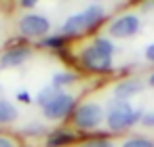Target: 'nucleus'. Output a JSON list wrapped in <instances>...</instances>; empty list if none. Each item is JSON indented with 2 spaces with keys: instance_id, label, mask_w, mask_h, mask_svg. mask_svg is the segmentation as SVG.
Instances as JSON below:
<instances>
[{
  "instance_id": "12",
  "label": "nucleus",
  "mask_w": 154,
  "mask_h": 147,
  "mask_svg": "<svg viewBox=\"0 0 154 147\" xmlns=\"http://www.w3.org/2000/svg\"><path fill=\"white\" fill-rule=\"evenodd\" d=\"M120 147H154V139L143 137V134H133V137L125 139Z\"/></svg>"
},
{
  "instance_id": "10",
  "label": "nucleus",
  "mask_w": 154,
  "mask_h": 147,
  "mask_svg": "<svg viewBox=\"0 0 154 147\" xmlns=\"http://www.w3.org/2000/svg\"><path fill=\"white\" fill-rule=\"evenodd\" d=\"M85 32H87V23H85L82 13H76V15L68 17V19L63 21V25H61V36H66V38L80 36V34H85Z\"/></svg>"
},
{
  "instance_id": "15",
  "label": "nucleus",
  "mask_w": 154,
  "mask_h": 147,
  "mask_svg": "<svg viewBox=\"0 0 154 147\" xmlns=\"http://www.w3.org/2000/svg\"><path fill=\"white\" fill-rule=\"evenodd\" d=\"M80 147H116V145H114L112 139H108V137H99V139H89V141H85Z\"/></svg>"
},
{
  "instance_id": "5",
  "label": "nucleus",
  "mask_w": 154,
  "mask_h": 147,
  "mask_svg": "<svg viewBox=\"0 0 154 147\" xmlns=\"http://www.w3.org/2000/svg\"><path fill=\"white\" fill-rule=\"evenodd\" d=\"M76 97L74 95H68V93H57L55 95V99H51L45 107H42V111H45V116L49 118V120H63V118H68L72 111H76Z\"/></svg>"
},
{
  "instance_id": "23",
  "label": "nucleus",
  "mask_w": 154,
  "mask_h": 147,
  "mask_svg": "<svg viewBox=\"0 0 154 147\" xmlns=\"http://www.w3.org/2000/svg\"><path fill=\"white\" fill-rule=\"evenodd\" d=\"M95 2H106V0H95Z\"/></svg>"
},
{
  "instance_id": "13",
  "label": "nucleus",
  "mask_w": 154,
  "mask_h": 147,
  "mask_svg": "<svg viewBox=\"0 0 154 147\" xmlns=\"http://www.w3.org/2000/svg\"><path fill=\"white\" fill-rule=\"evenodd\" d=\"M17 118V107L9 101H0V124H9Z\"/></svg>"
},
{
  "instance_id": "7",
  "label": "nucleus",
  "mask_w": 154,
  "mask_h": 147,
  "mask_svg": "<svg viewBox=\"0 0 154 147\" xmlns=\"http://www.w3.org/2000/svg\"><path fill=\"white\" fill-rule=\"evenodd\" d=\"M141 90H143V82L139 78H127V80H120L114 84L112 95H114V101H131Z\"/></svg>"
},
{
  "instance_id": "1",
  "label": "nucleus",
  "mask_w": 154,
  "mask_h": 147,
  "mask_svg": "<svg viewBox=\"0 0 154 147\" xmlns=\"http://www.w3.org/2000/svg\"><path fill=\"white\" fill-rule=\"evenodd\" d=\"M114 42L106 36H95L89 46L80 51V63L93 74H110L114 67Z\"/></svg>"
},
{
  "instance_id": "18",
  "label": "nucleus",
  "mask_w": 154,
  "mask_h": 147,
  "mask_svg": "<svg viewBox=\"0 0 154 147\" xmlns=\"http://www.w3.org/2000/svg\"><path fill=\"white\" fill-rule=\"evenodd\" d=\"M141 126H146V128H154V111L143 113V118H141Z\"/></svg>"
},
{
  "instance_id": "6",
  "label": "nucleus",
  "mask_w": 154,
  "mask_h": 147,
  "mask_svg": "<svg viewBox=\"0 0 154 147\" xmlns=\"http://www.w3.org/2000/svg\"><path fill=\"white\" fill-rule=\"evenodd\" d=\"M49 30H51V21H49V17H45V15L32 13V15L21 17V21H19V32H21L23 36H28V38L47 36Z\"/></svg>"
},
{
  "instance_id": "24",
  "label": "nucleus",
  "mask_w": 154,
  "mask_h": 147,
  "mask_svg": "<svg viewBox=\"0 0 154 147\" xmlns=\"http://www.w3.org/2000/svg\"><path fill=\"white\" fill-rule=\"evenodd\" d=\"M152 4H154V0H152Z\"/></svg>"
},
{
  "instance_id": "17",
  "label": "nucleus",
  "mask_w": 154,
  "mask_h": 147,
  "mask_svg": "<svg viewBox=\"0 0 154 147\" xmlns=\"http://www.w3.org/2000/svg\"><path fill=\"white\" fill-rule=\"evenodd\" d=\"M66 36H49L42 40V46H51V49H57V46H63L66 44Z\"/></svg>"
},
{
  "instance_id": "2",
  "label": "nucleus",
  "mask_w": 154,
  "mask_h": 147,
  "mask_svg": "<svg viewBox=\"0 0 154 147\" xmlns=\"http://www.w3.org/2000/svg\"><path fill=\"white\" fill-rule=\"evenodd\" d=\"M143 111L135 107L131 101H112L106 109V126L110 132H127L133 126L141 124Z\"/></svg>"
},
{
  "instance_id": "16",
  "label": "nucleus",
  "mask_w": 154,
  "mask_h": 147,
  "mask_svg": "<svg viewBox=\"0 0 154 147\" xmlns=\"http://www.w3.org/2000/svg\"><path fill=\"white\" fill-rule=\"evenodd\" d=\"M57 93H61V90H57L55 86H47V88H42V90H40V95H38V103L45 107L51 99H55V95H57Z\"/></svg>"
},
{
  "instance_id": "21",
  "label": "nucleus",
  "mask_w": 154,
  "mask_h": 147,
  "mask_svg": "<svg viewBox=\"0 0 154 147\" xmlns=\"http://www.w3.org/2000/svg\"><path fill=\"white\" fill-rule=\"evenodd\" d=\"M38 4V0H21V7L23 9H32V7H36Z\"/></svg>"
},
{
  "instance_id": "3",
  "label": "nucleus",
  "mask_w": 154,
  "mask_h": 147,
  "mask_svg": "<svg viewBox=\"0 0 154 147\" xmlns=\"http://www.w3.org/2000/svg\"><path fill=\"white\" fill-rule=\"evenodd\" d=\"M141 32V17L137 13H125L108 23V36L116 40H129Z\"/></svg>"
},
{
  "instance_id": "9",
  "label": "nucleus",
  "mask_w": 154,
  "mask_h": 147,
  "mask_svg": "<svg viewBox=\"0 0 154 147\" xmlns=\"http://www.w3.org/2000/svg\"><path fill=\"white\" fill-rule=\"evenodd\" d=\"M32 55V51L28 46H13L11 51H7L2 57H0V65L2 67H17L23 61H28Z\"/></svg>"
},
{
  "instance_id": "22",
  "label": "nucleus",
  "mask_w": 154,
  "mask_h": 147,
  "mask_svg": "<svg viewBox=\"0 0 154 147\" xmlns=\"http://www.w3.org/2000/svg\"><path fill=\"white\" fill-rule=\"evenodd\" d=\"M148 84H150V88H154V72L148 76Z\"/></svg>"
},
{
  "instance_id": "14",
  "label": "nucleus",
  "mask_w": 154,
  "mask_h": 147,
  "mask_svg": "<svg viewBox=\"0 0 154 147\" xmlns=\"http://www.w3.org/2000/svg\"><path fill=\"white\" fill-rule=\"evenodd\" d=\"M74 82H76V76L70 74V72H57V74L53 76V86H55L57 90H61V88H66V86H70V84H74Z\"/></svg>"
},
{
  "instance_id": "19",
  "label": "nucleus",
  "mask_w": 154,
  "mask_h": 147,
  "mask_svg": "<svg viewBox=\"0 0 154 147\" xmlns=\"http://www.w3.org/2000/svg\"><path fill=\"white\" fill-rule=\"evenodd\" d=\"M143 57H146V61H148V63H154V42L146 46V51H143Z\"/></svg>"
},
{
  "instance_id": "4",
  "label": "nucleus",
  "mask_w": 154,
  "mask_h": 147,
  "mask_svg": "<svg viewBox=\"0 0 154 147\" xmlns=\"http://www.w3.org/2000/svg\"><path fill=\"white\" fill-rule=\"evenodd\" d=\"M103 122H106V111L95 101H87V103L78 105L74 111V124L80 130H95Z\"/></svg>"
},
{
  "instance_id": "11",
  "label": "nucleus",
  "mask_w": 154,
  "mask_h": 147,
  "mask_svg": "<svg viewBox=\"0 0 154 147\" xmlns=\"http://www.w3.org/2000/svg\"><path fill=\"white\" fill-rule=\"evenodd\" d=\"M74 139H76L74 132H70V130H57V132H53L47 139V147H63V145H70Z\"/></svg>"
},
{
  "instance_id": "20",
  "label": "nucleus",
  "mask_w": 154,
  "mask_h": 147,
  "mask_svg": "<svg viewBox=\"0 0 154 147\" xmlns=\"http://www.w3.org/2000/svg\"><path fill=\"white\" fill-rule=\"evenodd\" d=\"M0 147H17L11 139H7V137H2V134H0Z\"/></svg>"
},
{
  "instance_id": "8",
  "label": "nucleus",
  "mask_w": 154,
  "mask_h": 147,
  "mask_svg": "<svg viewBox=\"0 0 154 147\" xmlns=\"http://www.w3.org/2000/svg\"><path fill=\"white\" fill-rule=\"evenodd\" d=\"M82 13V17H85V23H87V32H93V30H97L103 21H106V17H108V13H106V9L101 7V4H89L85 11H80Z\"/></svg>"
}]
</instances>
